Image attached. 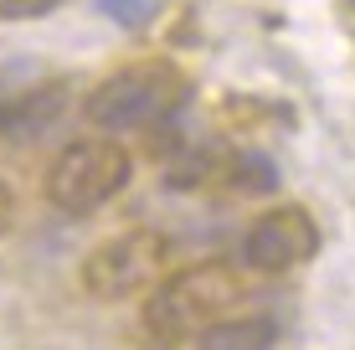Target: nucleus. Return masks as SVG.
Returning a JSON list of instances; mask_svg holds the SVG:
<instances>
[{
    "label": "nucleus",
    "mask_w": 355,
    "mask_h": 350,
    "mask_svg": "<svg viewBox=\"0 0 355 350\" xmlns=\"http://www.w3.org/2000/svg\"><path fill=\"white\" fill-rule=\"evenodd\" d=\"M196 345L201 350H273L278 345V320H268V315H232L222 324H211Z\"/></svg>",
    "instance_id": "0eeeda50"
},
{
    "label": "nucleus",
    "mask_w": 355,
    "mask_h": 350,
    "mask_svg": "<svg viewBox=\"0 0 355 350\" xmlns=\"http://www.w3.org/2000/svg\"><path fill=\"white\" fill-rule=\"evenodd\" d=\"M62 114H67V88L62 82H42V88H31L26 98L0 103V134L6 139H36Z\"/></svg>",
    "instance_id": "423d86ee"
},
{
    "label": "nucleus",
    "mask_w": 355,
    "mask_h": 350,
    "mask_svg": "<svg viewBox=\"0 0 355 350\" xmlns=\"http://www.w3.org/2000/svg\"><path fill=\"white\" fill-rule=\"evenodd\" d=\"M242 299H248V273L227 258H206V263L180 268V273H165L139 309L144 345L175 350L186 340H201L211 324L232 320V309Z\"/></svg>",
    "instance_id": "f257e3e1"
},
{
    "label": "nucleus",
    "mask_w": 355,
    "mask_h": 350,
    "mask_svg": "<svg viewBox=\"0 0 355 350\" xmlns=\"http://www.w3.org/2000/svg\"><path fill=\"white\" fill-rule=\"evenodd\" d=\"M129 175H134V160L119 139L108 134L72 139L46 170V201L67 216H93L129 186Z\"/></svg>",
    "instance_id": "7ed1b4c3"
},
{
    "label": "nucleus",
    "mask_w": 355,
    "mask_h": 350,
    "mask_svg": "<svg viewBox=\"0 0 355 350\" xmlns=\"http://www.w3.org/2000/svg\"><path fill=\"white\" fill-rule=\"evenodd\" d=\"M98 6H103V16L124 21V26H139V21H150L155 0H98Z\"/></svg>",
    "instance_id": "6e6552de"
},
{
    "label": "nucleus",
    "mask_w": 355,
    "mask_h": 350,
    "mask_svg": "<svg viewBox=\"0 0 355 350\" xmlns=\"http://www.w3.org/2000/svg\"><path fill=\"white\" fill-rule=\"evenodd\" d=\"M170 268V237L160 232H119L103 247H93L78 268L83 294L98 304H119V299L150 294Z\"/></svg>",
    "instance_id": "20e7f679"
},
{
    "label": "nucleus",
    "mask_w": 355,
    "mask_h": 350,
    "mask_svg": "<svg viewBox=\"0 0 355 350\" xmlns=\"http://www.w3.org/2000/svg\"><path fill=\"white\" fill-rule=\"evenodd\" d=\"M191 93V78L175 62H134L119 67L114 78H103L83 98V119L93 129H144L165 124Z\"/></svg>",
    "instance_id": "f03ea898"
},
{
    "label": "nucleus",
    "mask_w": 355,
    "mask_h": 350,
    "mask_svg": "<svg viewBox=\"0 0 355 350\" xmlns=\"http://www.w3.org/2000/svg\"><path fill=\"white\" fill-rule=\"evenodd\" d=\"M10 227H16V191L0 180V237H6Z\"/></svg>",
    "instance_id": "9d476101"
},
{
    "label": "nucleus",
    "mask_w": 355,
    "mask_h": 350,
    "mask_svg": "<svg viewBox=\"0 0 355 350\" xmlns=\"http://www.w3.org/2000/svg\"><path fill=\"white\" fill-rule=\"evenodd\" d=\"M314 247H320V227H314V216L304 207H268L258 222L242 232V263H248L252 273H263V279L309 263Z\"/></svg>",
    "instance_id": "39448f33"
},
{
    "label": "nucleus",
    "mask_w": 355,
    "mask_h": 350,
    "mask_svg": "<svg viewBox=\"0 0 355 350\" xmlns=\"http://www.w3.org/2000/svg\"><path fill=\"white\" fill-rule=\"evenodd\" d=\"M52 6L57 0H0V21H26V16H42Z\"/></svg>",
    "instance_id": "1a4fd4ad"
}]
</instances>
